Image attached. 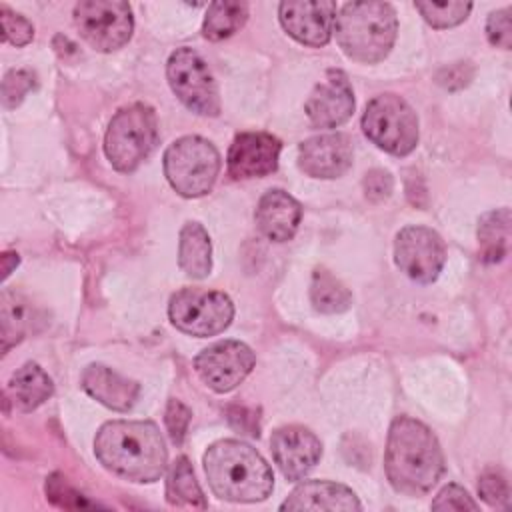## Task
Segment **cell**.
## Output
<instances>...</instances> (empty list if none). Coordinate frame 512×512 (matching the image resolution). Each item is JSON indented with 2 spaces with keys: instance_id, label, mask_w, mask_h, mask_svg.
<instances>
[{
  "instance_id": "cell-6",
  "label": "cell",
  "mask_w": 512,
  "mask_h": 512,
  "mask_svg": "<svg viewBox=\"0 0 512 512\" xmlns=\"http://www.w3.org/2000/svg\"><path fill=\"white\" fill-rule=\"evenodd\" d=\"M220 172V154L202 136H182L164 152V174L184 198H198L212 190Z\"/></svg>"
},
{
  "instance_id": "cell-8",
  "label": "cell",
  "mask_w": 512,
  "mask_h": 512,
  "mask_svg": "<svg viewBox=\"0 0 512 512\" xmlns=\"http://www.w3.org/2000/svg\"><path fill=\"white\" fill-rule=\"evenodd\" d=\"M172 324L190 336H214L226 330L234 318V304L224 292L182 288L168 304Z\"/></svg>"
},
{
  "instance_id": "cell-20",
  "label": "cell",
  "mask_w": 512,
  "mask_h": 512,
  "mask_svg": "<svg viewBox=\"0 0 512 512\" xmlns=\"http://www.w3.org/2000/svg\"><path fill=\"white\" fill-rule=\"evenodd\" d=\"M82 388L100 404L116 412L130 410L140 394V386L134 380L124 378L102 364H90L82 372Z\"/></svg>"
},
{
  "instance_id": "cell-27",
  "label": "cell",
  "mask_w": 512,
  "mask_h": 512,
  "mask_svg": "<svg viewBox=\"0 0 512 512\" xmlns=\"http://www.w3.org/2000/svg\"><path fill=\"white\" fill-rule=\"evenodd\" d=\"M310 300L314 308L324 314L344 312L352 304V296L348 288L324 268H316L312 274Z\"/></svg>"
},
{
  "instance_id": "cell-36",
  "label": "cell",
  "mask_w": 512,
  "mask_h": 512,
  "mask_svg": "<svg viewBox=\"0 0 512 512\" xmlns=\"http://www.w3.org/2000/svg\"><path fill=\"white\" fill-rule=\"evenodd\" d=\"M364 192L366 198L372 202H380L390 196L392 192V176L386 170H370L364 176Z\"/></svg>"
},
{
  "instance_id": "cell-16",
  "label": "cell",
  "mask_w": 512,
  "mask_h": 512,
  "mask_svg": "<svg viewBox=\"0 0 512 512\" xmlns=\"http://www.w3.org/2000/svg\"><path fill=\"white\" fill-rule=\"evenodd\" d=\"M280 140L266 132H240L228 150V174L236 180L258 178L278 168Z\"/></svg>"
},
{
  "instance_id": "cell-37",
  "label": "cell",
  "mask_w": 512,
  "mask_h": 512,
  "mask_svg": "<svg viewBox=\"0 0 512 512\" xmlns=\"http://www.w3.org/2000/svg\"><path fill=\"white\" fill-rule=\"evenodd\" d=\"M470 78H472V68L466 62H456L438 72V84L452 88V90L466 86Z\"/></svg>"
},
{
  "instance_id": "cell-2",
  "label": "cell",
  "mask_w": 512,
  "mask_h": 512,
  "mask_svg": "<svg viewBox=\"0 0 512 512\" xmlns=\"http://www.w3.org/2000/svg\"><path fill=\"white\" fill-rule=\"evenodd\" d=\"M384 468L396 492L420 496L432 490L440 480L444 472V454L426 424L408 416H398L390 424Z\"/></svg>"
},
{
  "instance_id": "cell-34",
  "label": "cell",
  "mask_w": 512,
  "mask_h": 512,
  "mask_svg": "<svg viewBox=\"0 0 512 512\" xmlns=\"http://www.w3.org/2000/svg\"><path fill=\"white\" fill-rule=\"evenodd\" d=\"M432 510H478V504L462 486L448 484L432 500Z\"/></svg>"
},
{
  "instance_id": "cell-22",
  "label": "cell",
  "mask_w": 512,
  "mask_h": 512,
  "mask_svg": "<svg viewBox=\"0 0 512 512\" xmlns=\"http://www.w3.org/2000/svg\"><path fill=\"white\" fill-rule=\"evenodd\" d=\"M52 390L54 386L50 376L34 362H28L22 368H18L8 384V392L14 404L24 412L38 408L44 400L52 396Z\"/></svg>"
},
{
  "instance_id": "cell-12",
  "label": "cell",
  "mask_w": 512,
  "mask_h": 512,
  "mask_svg": "<svg viewBox=\"0 0 512 512\" xmlns=\"http://www.w3.org/2000/svg\"><path fill=\"white\" fill-rule=\"evenodd\" d=\"M254 352L238 340H222L204 348L196 360L194 368L208 388L214 392L234 390L254 368Z\"/></svg>"
},
{
  "instance_id": "cell-25",
  "label": "cell",
  "mask_w": 512,
  "mask_h": 512,
  "mask_svg": "<svg viewBox=\"0 0 512 512\" xmlns=\"http://www.w3.org/2000/svg\"><path fill=\"white\" fill-rule=\"evenodd\" d=\"M166 498L172 506H192V508H206L204 494L200 490V484L196 482L192 464L186 456L176 458V462L170 466L168 482H166Z\"/></svg>"
},
{
  "instance_id": "cell-10",
  "label": "cell",
  "mask_w": 512,
  "mask_h": 512,
  "mask_svg": "<svg viewBox=\"0 0 512 512\" xmlns=\"http://www.w3.org/2000/svg\"><path fill=\"white\" fill-rule=\"evenodd\" d=\"M74 24L92 48L112 52L132 36V8L120 0H84L74 6Z\"/></svg>"
},
{
  "instance_id": "cell-30",
  "label": "cell",
  "mask_w": 512,
  "mask_h": 512,
  "mask_svg": "<svg viewBox=\"0 0 512 512\" xmlns=\"http://www.w3.org/2000/svg\"><path fill=\"white\" fill-rule=\"evenodd\" d=\"M0 22H2V38L14 46H24L34 38V28L32 24L12 12L8 6H0Z\"/></svg>"
},
{
  "instance_id": "cell-4",
  "label": "cell",
  "mask_w": 512,
  "mask_h": 512,
  "mask_svg": "<svg viewBox=\"0 0 512 512\" xmlns=\"http://www.w3.org/2000/svg\"><path fill=\"white\" fill-rule=\"evenodd\" d=\"M396 30V12L388 2H348L334 18L338 46L346 56L364 64H374L388 56Z\"/></svg>"
},
{
  "instance_id": "cell-29",
  "label": "cell",
  "mask_w": 512,
  "mask_h": 512,
  "mask_svg": "<svg viewBox=\"0 0 512 512\" xmlns=\"http://www.w3.org/2000/svg\"><path fill=\"white\" fill-rule=\"evenodd\" d=\"M36 86V78L28 70H12L2 80V102L6 108H16L24 96Z\"/></svg>"
},
{
  "instance_id": "cell-33",
  "label": "cell",
  "mask_w": 512,
  "mask_h": 512,
  "mask_svg": "<svg viewBox=\"0 0 512 512\" xmlns=\"http://www.w3.org/2000/svg\"><path fill=\"white\" fill-rule=\"evenodd\" d=\"M512 10L510 8H502V10H494L488 16L486 22V36L490 40V44L508 50L512 46Z\"/></svg>"
},
{
  "instance_id": "cell-31",
  "label": "cell",
  "mask_w": 512,
  "mask_h": 512,
  "mask_svg": "<svg viewBox=\"0 0 512 512\" xmlns=\"http://www.w3.org/2000/svg\"><path fill=\"white\" fill-rule=\"evenodd\" d=\"M46 494L50 502L60 508H86L92 506L80 492H76L62 474H52L46 480Z\"/></svg>"
},
{
  "instance_id": "cell-5",
  "label": "cell",
  "mask_w": 512,
  "mask_h": 512,
  "mask_svg": "<svg viewBox=\"0 0 512 512\" xmlns=\"http://www.w3.org/2000/svg\"><path fill=\"white\" fill-rule=\"evenodd\" d=\"M158 120L148 104L120 108L108 124L104 152L118 172L136 170L156 148Z\"/></svg>"
},
{
  "instance_id": "cell-26",
  "label": "cell",
  "mask_w": 512,
  "mask_h": 512,
  "mask_svg": "<svg viewBox=\"0 0 512 512\" xmlns=\"http://www.w3.org/2000/svg\"><path fill=\"white\" fill-rule=\"evenodd\" d=\"M248 18V6L244 2H212L208 6L202 32L208 40H224L244 26Z\"/></svg>"
},
{
  "instance_id": "cell-18",
  "label": "cell",
  "mask_w": 512,
  "mask_h": 512,
  "mask_svg": "<svg viewBox=\"0 0 512 512\" xmlns=\"http://www.w3.org/2000/svg\"><path fill=\"white\" fill-rule=\"evenodd\" d=\"M302 218V206L296 198H292L284 190H268L258 206H256V224L260 232L274 240V242H286L290 240L300 224Z\"/></svg>"
},
{
  "instance_id": "cell-13",
  "label": "cell",
  "mask_w": 512,
  "mask_h": 512,
  "mask_svg": "<svg viewBox=\"0 0 512 512\" xmlns=\"http://www.w3.org/2000/svg\"><path fill=\"white\" fill-rule=\"evenodd\" d=\"M336 4L330 0H294L280 4L284 30L306 46L328 44L334 32Z\"/></svg>"
},
{
  "instance_id": "cell-1",
  "label": "cell",
  "mask_w": 512,
  "mask_h": 512,
  "mask_svg": "<svg viewBox=\"0 0 512 512\" xmlns=\"http://www.w3.org/2000/svg\"><path fill=\"white\" fill-rule=\"evenodd\" d=\"M100 464L130 482L158 480L168 462V452L158 426L150 420L106 422L94 440Z\"/></svg>"
},
{
  "instance_id": "cell-35",
  "label": "cell",
  "mask_w": 512,
  "mask_h": 512,
  "mask_svg": "<svg viewBox=\"0 0 512 512\" xmlns=\"http://www.w3.org/2000/svg\"><path fill=\"white\" fill-rule=\"evenodd\" d=\"M190 410L180 402V400H170L168 406H166V428H168V434H170V440L174 444H182L184 436H186V430H188V422H190Z\"/></svg>"
},
{
  "instance_id": "cell-15",
  "label": "cell",
  "mask_w": 512,
  "mask_h": 512,
  "mask_svg": "<svg viewBox=\"0 0 512 512\" xmlns=\"http://www.w3.org/2000/svg\"><path fill=\"white\" fill-rule=\"evenodd\" d=\"M306 114L318 128H336L354 112V94L342 70H328L306 100Z\"/></svg>"
},
{
  "instance_id": "cell-32",
  "label": "cell",
  "mask_w": 512,
  "mask_h": 512,
  "mask_svg": "<svg viewBox=\"0 0 512 512\" xmlns=\"http://www.w3.org/2000/svg\"><path fill=\"white\" fill-rule=\"evenodd\" d=\"M478 494L482 496V500L490 506H496V508H506L508 506V498H510V492H508V482L506 478L496 472V470H488L480 476V482H478Z\"/></svg>"
},
{
  "instance_id": "cell-38",
  "label": "cell",
  "mask_w": 512,
  "mask_h": 512,
  "mask_svg": "<svg viewBox=\"0 0 512 512\" xmlns=\"http://www.w3.org/2000/svg\"><path fill=\"white\" fill-rule=\"evenodd\" d=\"M18 262H20L18 254L4 252V254H2V278H8V276H10V272H12V268H16V266H18Z\"/></svg>"
},
{
  "instance_id": "cell-3",
  "label": "cell",
  "mask_w": 512,
  "mask_h": 512,
  "mask_svg": "<svg viewBox=\"0 0 512 512\" xmlns=\"http://www.w3.org/2000/svg\"><path fill=\"white\" fill-rule=\"evenodd\" d=\"M204 472L212 492L230 502H260L274 488L266 460L242 440H218L204 454Z\"/></svg>"
},
{
  "instance_id": "cell-24",
  "label": "cell",
  "mask_w": 512,
  "mask_h": 512,
  "mask_svg": "<svg viewBox=\"0 0 512 512\" xmlns=\"http://www.w3.org/2000/svg\"><path fill=\"white\" fill-rule=\"evenodd\" d=\"M0 322H2V352L12 344L20 342L26 332L32 328L34 312L28 300L16 292H4L0 304Z\"/></svg>"
},
{
  "instance_id": "cell-21",
  "label": "cell",
  "mask_w": 512,
  "mask_h": 512,
  "mask_svg": "<svg viewBox=\"0 0 512 512\" xmlns=\"http://www.w3.org/2000/svg\"><path fill=\"white\" fill-rule=\"evenodd\" d=\"M178 264L190 278H206L212 268L210 236L198 222H186L178 240Z\"/></svg>"
},
{
  "instance_id": "cell-7",
  "label": "cell",
  "mask_w": 512,
  "mask_h": 512,
  "mask_svg": "<svg viewBox=\"0 0 512 512\" xmlns=\"http://www.w3.org/2000/svg\"><path fill=\"white\" fill-rule=\"evenodd\" d=\"M364 134L394 156L410 154L418 144V116L398 94H380L362 116Z\"/></svg>"
},
{
  "instance_id": "cell-23",
  "label": "cell",
  "mask_w": 512,
  "mask_h": 512,
  "mask_svg": "<svg viewBox=\"0 0 512 512\" xmlns=\"http://www.w3.org/2000/svg\"><path fill=\"white\" fill-rule=\"evenodd\" d=\"M512 214L508 208L486 212L478 220V244L484 262H500L510 250Z\"/></svg>"
},
{
  "instance_id": "cell-11",
  "label": "cell",
  "mask_w": 512,
  "mask_h": 512,
  "mask_svg": "<svg viewBox=\"0 0 512 512\" xmlns=\"http://www.w3.org/2000/svg\"><path fill=\"white\" fill-rule=\"evenodd\" d=\"M394 260L408 278L430 284L438 278L446 260L444 240L432 228L406 226L396 236Z\"/></svg>"
},
{
  "instance_id": "cell-19",
  "label": "cell",
  "mask_w": 512,
  "mask_h": 512,
  "mask_svg": "<svg viewBox=\"0 0 512 512\" xmlns=\"http://www.w3.org/2000/svg\"><path fill=\"white\" fill-rule=\"evenodd\" d=\"M282 510H360L356 494L338 482L308 480L282 502Z\"/></svg>"
},
{
  "instance_id": "cell-9",
  "label": "cell",
  "mask_w": 512,
  "mask_h": 512,
  "mask_svg": "<svg viewBox=\"0 0 512 512\" xmlns=\"http://www.w3.org/2000/svg\"><path fill=\"white\" fill-rule=\"evenodd\" d=\"M166 76L172 92L192 112L200 116L220 114L218 86L204 58L192 48H178L170 54Z\"/></svg>"
},
{
  "instance_id": "cell-17",
  "label": "cell",
  "mask_w": 512,
  "mask_h": 512,
  "mask_svg": "<svg viewBox=\"0 0 512 512\" xmlns=\"http://www.w3.org/2000/svg\"><path fill=\"white\" fill-rule=\"evenodd\" d=\"M352 154V142L346 134H318L300 144L298 166L312 178H336L350 168Z\"/></svg>"
},
{
  "instance_id": "cell-28",
  "label": "cell",
  "mask_w": 512,
  "mask_h": 512,
  "mask_svg": "<svg viewBox=\"0 0 512 512\" xmlns=\"http://www.w3.org/2000/svg\"><path fill=\"white\" fill-rule=\"evenodd\" d=\"M416 10L432 28H450L466 20L470 2H416Z\"/></svg>"
},
{
  "instance_id": "cell-14",
  "label": "cell",
  "mask_w": 512,
  "mask_h": 512,
  "mask_svg": "<svg viewBox=\"0 0 512 512\" xmlns=\"http://www.w3.org/2000/svg\"><path fill=\"white\" fill-rule=\"evenodd\" d=\"M274 462L288 480H302L320 460L322 444L304 426H282L270 438Z\"/></svg>"
}]
</instances>
